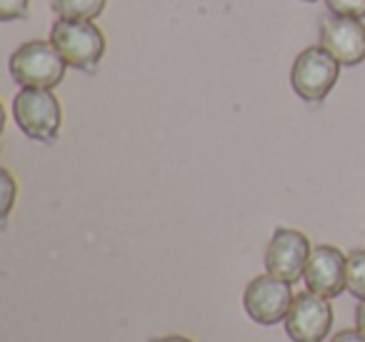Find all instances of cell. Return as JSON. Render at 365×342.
Returning <instances> with one entry per match:
<instances>
[{"label": "cell", "instance_id": "1", "mask_svg": "<svg viewBox=\"0 0 365 342\" xmlns=\"http://www.w3.org/2000/svg\"><path fill=\"white\" fill-rule=\"evenodd\" d=\"M16 125L38 142H56L63 128V105L51 88H21L13 98Z\"/></svg>", "mask_w": 365, "mask_h": 342}, {"label": "cell", "instance_id": "2", "mask_svg": "<svg viewBox=\"0 0 365 342\" xmlns=\"http://www.w3.org/2000/svg\"><path fill=\"white\" fill-rule=\"evenodd\" d=\"M51 43L63 61L78 71H93L106 56V36L93 21L58 18L51 28Z\"/></svg>", "mask_w": 365, "mask_h": 342}, {"label": "cell", "instance_id": "3", "mask_svg": "<svg viewBox=\"0 0 365 342\" xmlns=\"http://www.w3.org/2000/svg\"><path fill=\"white\" fill-rule=\"evenodd\" d=\"M13 81L21 88H56L66 78L68 63L51 41H31L16 48L8 61Z\"/></svg>", "mask_w": 365, "mask_h": 342}, {"label": "cell", "instance_id": "4", "mask_svg": "<svg viewBox=\"0 0 365 342\" xmlns=\"http://www.w3.org/2000/svg\"><path fill=\"white\" fill-rule=\"evenodd\" d=\"M338 76L340 63L323 46H310L293 61L290 86L305 103H323L338 83Z\"/></svg>", "mask_w": 365, "mask_h": 342}, {"label": "cell", "instance_id": "5", "mask_svg": "<svg viewBox=\"0 0 365 342\" xmlns=\"http://www.w3.org/2000/svg\"><path fill=\"white\" fill-rule=\"evenodd\" d=\"M333 327V307L328 297L305 290L293 297L288 315H285V332L293 342H323Z\"/></svg>", "mask_w": 365, "mask_h": 342}, {"label": "cell", "instance_id": "6", "mask_svg": "<svg viewBox=\"0 0 365 342\" xmlns=\"http://www.w3.org/2000/svg\"><path fill=\"white\" fill-rule=\"evenodd\" d=\"M290 305H293V292L290 282L280 280L275 275H258L248 282L243 292V307L258 325H275L285 320Z\"/></svg>", "mask_w": 365, "mask_h": 342}, {"label": "cell", "instance_id": "7", "mask_svg": "<svg viewBox=\"0 0 365 342\" xmlns=\"http://www.w3.org/2000/svg\"><path fill=\"white\" fill-rule=\"evenodd\" d=\"M310 252L313 250L303 232L293 227H278L265 250V270L293 285L305 275Z\"/></svg>", "mask_w": 365, "mask_h": 342}, {"label": "cell", "instance_id": "8", "mask_svg": "<svg viewBox=\"0 0 365 342\" xmlns=\"http://www.w3.org/2000/svg\"><path fill=\"white\" fill-rule=\"evenodd\" d=\"M320 46L345 68L365 61V23L360 18L328 16L320 23Z\"/></svg>", "mask_w": 365, "mask_h": 342}, {"label": "cell", "instance_id": "9", "mask_svg": "<svg viewBox=\"0 0 365 342\" xmlns=\"http://www.w3.org/2000/svg\"><path fill=\"white\" fill-rule=\"evenodd\" d=\"M345 272H348V257L333 245H318L310 252L303 280L310 292L333 300L343 290H348Z\"/></svg>", "mask_w": 365, "mask_h": 342}, {"label": "cell", "instance_id": "10", "mask_svg": "<svg viewBox=\"0 0 365 342\" xmlns=\"http://www.w3.org/2000/svg\"><path fill=\"white\" fill-rule=\"evenodd\" d=\"M51 8L58 18L96 21L106 8V0H51Z\"/></svg>", "mask_w": 365, "mask_h": 342}, {"label": "cell", "instance_id": "11", "mask_svg": "<svg viewBox=\"0 0 365 342\" xmlns=\"http://www.w3.org/2000/svg\"><path fill=\"white\" fill-rule=\"evenodd\" d=\"M348 292L358 300H365V250H355L348 255Z\"/></svg>", "mask_w": 365, "mask_h": 342}, {"label": "cell", "instance_id": "12", "mask_svg": "<svg viewBox=\"0 0 365 342\" xmlns=\"http://www.w3.org/2000/svg\"><path fill=\"white\" fill-rule=\"evenodd\" d=\"M330 13L335 16H348V18H365V0H325Z\"/></svg>", "mask_w": 365, "mask_h": 342}, {"label": "cell", "instance_id": "13", "mask_svg": "<svg viewBox=\"0 0 365 342\" xmlns=\"http://www.w3.org/2000/svg\"><path fill=\"white\" fill-rule=\"evenodd\" d=\"M31 0H0V21H16V18H28Z\"/></svg>", "mask_w": 365, "mask_h": 342}, {"label": "cell", "instance_id": "14", "mask_svg": "<svg viewBox=\"0 0 365 342\" xmlns=\"http://www.w3.org/2000/svg\"><path fill=\"white\" fill-rule=\"evenodd\" d=\"M0 180H3V217L11 215L13 202H16V180H13L11 170H0Z\"/></svg>", "mask_w": 365, "mask_h": 342}, {"label": "cell", "instance_id": "15", "mask_svg": "<svg viewBox=\"0 0 365 342\" xmlns=\"http://www.w3.org/2000/svg\"><path fill=\"white\" fill-rule=\"evenodd\" d=\"M330 342H365V335L358 327H355V330H340Z\"/></svg>", "mask_w": 365, "mask_h": 342}, {"label": "cell", "instance_id": "16", "mask_svg": "<svg viewBox=\"0 0 365 342\" xmlns=\"http://www.w3.org/2000/svg\"><path fill=\"white\" fill-rule=\"evenodd\" d=\"M355 327L365 335V300H360L355 307Z\"/></svg>", "mask_w": 365, "mask_h": 342}, {"label": "cell", "instance_id": "17", "mask_svg": "<svg viewBox=\"0 0 365 342\" xmlns=\"http://www.w3.org/2000/svg\"><path fill=\"white\" fill-rule=\"evenodd\" d=\"M150 342H193L190 337H182V335H165V337H155Z\"/></svg>", "mask_w": 365, "mask_h": 342}, {"label": "cell", "instance_id": "18", "mask_svg": "<svg viewBox=\"0 0 365 342\" xmlns=\"http://www.w3.org/2000/svg\"><path fill=\"white\" fill-rule=\"evenodd\" d=\"M305 3H315V0H305Z\"/></svg>", "mask_w": 365, "mask_h": 342}]
</instances>
